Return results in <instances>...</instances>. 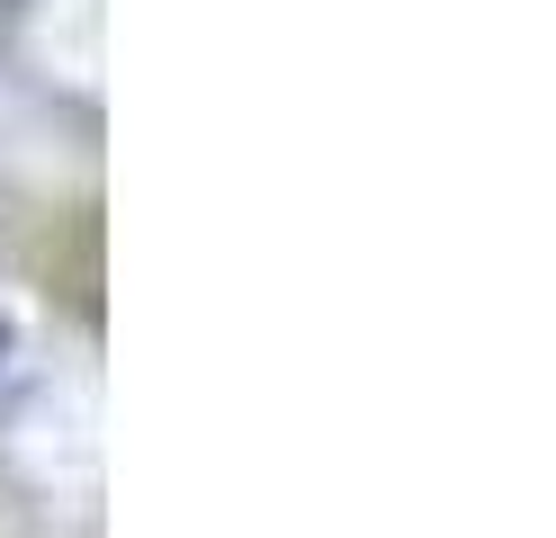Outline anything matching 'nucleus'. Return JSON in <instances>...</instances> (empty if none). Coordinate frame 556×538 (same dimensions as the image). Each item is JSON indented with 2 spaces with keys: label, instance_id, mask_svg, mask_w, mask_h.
<instances>
[{
  "label": "nucleus",
  "instance_id": "1",
  "mask_svg": "<svg viewBox=\"0 0 556 538\" xmlns=\"http://www.w3.org/2000/svg\"><path fill=\"white\" fill-rule=\"evenodd\" d=\"M0 350H10V333H0Z\"/></svg>",
  "mask_w": 556,
  "mask_h": 538
}]
</instances>
